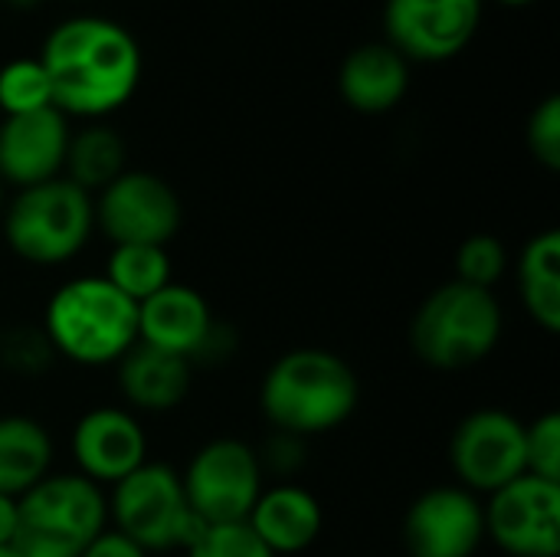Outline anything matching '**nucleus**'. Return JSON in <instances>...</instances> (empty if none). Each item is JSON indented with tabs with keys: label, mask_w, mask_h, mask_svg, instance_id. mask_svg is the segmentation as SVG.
Segmentation results:
<instances>
[{
	"label": "nucleus",
	"mask_w": 560,
	"mask_h": 557,
	"mask_svg": "<svg viewBox=\"0 0 560 557\" xmlns=\"http://www.w3.org/2000/svg\"><path fill=\"white\" fill-rule=\"evenodd\" d=\"M36 59L46 69L52 108L89 121L118 112L138 92L144 69L138 39L121 23L92 13L56 23Z\"/></svg>",
	"instance_id": "f257e3e1"
},
{
	"label": "nucleus",
	"mask_w": 560,
	"mask_h": 557,
	"mask_svg": "<svg viewBox=\"0 0 560 557\" xmlns=\"http://www.w3.org/2000/svg\"><path fill=\"white\" fill-rule=\"evenodd\" d=\"M358 374L325 348H295L262 378L259 407L276 433L315 437L341 427L358 410Z\"/></svg>",
	"instance_id": "f03ea898"
},
{
	"label": "nucleus",
	"mask_w": 560,
	"mask_h": 557,
	"mask_svg": "<svg viewBox=\"0 0 560 557\" xmlns=\"http://www.w3.org/2000/svg\"><path fill=\"white\" fill-rule=\"evenodd\" d=\"M43 328L46 341L72 364H118L138 341V305L105 276H79L52 292Z\"/></svg>",
	"instance_id": "7ed1b4c3"
},
{
	"label": "nucleus",
	"mask_w": 560,
	"mask_h": 557,
	"mask_svg": "<svg viewBox=\"0 0 560 557\" xmlns=\"http://www.w3.org/2000/svg\"><path fill=\"white\" fill-rule=\"evenodd\" d=\"M502 338V305L492 289L459 279L440 286L417 309L410 345L417 358L436 371H466L486 361Z\"/></svg>",
	"instance_id": "20e7f679"
},
{
	"label": "nucleus",
	"mask_w": 560,
	"mask_h": 557,
	"mask_svg": "<svg viewBox=\"0 0 560 557\" xmlns=\"http://www.w3.org/2000/svg\"><path fill=\"white\" fill-rule=\"evenodd\" d=\"M108 502L95 483L79 473L46 476L16 499V538L23 557H79L105 532Z\"/></svg>",
	"instance_id": "39448f33"
},
{
	"label": "nucleus",
	"mask_w": 560,
	"mask_h": 557,
	"mask_svg": "<svg viewBox=\"0 0 560 557\" xmlns=\"http://www.w3.org/2000/svg\"><path fill=\"white\" fill-rule=\"evenodd\" d=\"M95 230L92 194L66 177H52L13 194L3 207L7 246L33 266L69 263Z\"/></svg>",
	"instance_id": "423d86ee"
},
{
	"label": "nucleus",
	"mask_w": 560,
	"mask_h": 557,
	"mask_svg": "<svg viewBox=\"0 0 560 557\" xmlns=\"http://www.w3.org/2000/svg\"><path fill=\"white\" fill-rule=\"evenodd\" d=\"M108 519L115 522V532H121L144 552H187L203 529L187 506L180 476L164 463H144L131 476L115 483Z\"/></svg>",
	"instance_id": "0eeeda50"
},
{
	"label": "nucleus",
	"mask_w": 560,
	"mask_h": 557,
	"mask_svg": "<svg viewBox=\"0 0 560 557\" xmlns=\"http://www.w3.org/2000/svg\"><path fill=\"white\" fill-rule=\"evenodd\" d=\"M180 486L200 525L246 522L262 492V460L243 440L220 437L194 453Z\"/></svg>",
	"instance_id": "6e6552de"
},
{
	"label": "nucleus",
	"mask_w": 560,
	"mask_h": 557,
	"mask_svg": "<svg viewBox=\"0 0 560 557\" xmlns=\"http://www.w3.org/2000/svg\"><path fill=\"white\" fill-rule=\"evenodd\" d=\"M92 207L95 227L112 246H167L184 217L177 190L151 171L118 174Z\"/></svg>",
	"instance_id": "1a4fd4ad"
},
{
	"label": "nucleus",
	"mask_w": 560,
	"mask_h": 557,
	"mask_svg": "<svg viewBox=\"0 0 560 557\" xmlns=\"http://www.w3.org/2000/svg\"><path fill=\"white\" fill-rule=\"evenodd\" d=\"M486 0H384V43L407 62H446L482 26Z\"/></svg>",
	"instance_id": "9d476101"
},
{
	"label": "nucleus",
	"mask_w": 560,
	"mask_h": 557,
	"mask_svg": "<svg viewBox=\"0 0 560 557\" xmlns=\"http://www.w3.org/2000/svg\"><path fill=\"white\" fill-rule=\"evenodd\" d=\"M450 463L459 486L469 492H499L528 473L525 466V423L505 410H476L459 420L450 440Z\"/></svg>",
	"instance_id": "9b49d317"
},
{
	"label": "nucleus",
	"mask_w": 560,
	"mask_h": 557,
	"mask_svg": "<svg viewBox=\"0 0 560 557\" xmlns=\"http://www.w3.org/2000/svg\"><path fill=\"white\" fill-rule=\"evenodd\" d=\"M486 535L512 557H560V486L518 476L482 506Z\"/></svg>",
	"instance_id": "f8f14e48"
},
{
	"label": "nucleus",
	"mask_w": 560,
	"mask_h": 557,
	"mask_svg": "<svg viewBox=\"0 0 560 557\" xmlns=\"http://www.w3.org/2000/svg\"><path fill=\"white\" fill-rule=\"evenodd\" d=\"M486 542V512L476 492L463 486L427 489L404 519L410 557H472Z\"/></svg>",
	"instance_id": "ddd939ff"
},
{
	"label": "nucleus",
	"mask_w": 560,
	"mask_h": 557,
	"mask_svg": "<svg viewBox=\"0 0 560 557\" xmlns=\"http://www.w3.org/2000/svg\"><path fill=\"white\" fill-rule=\"evenodd\" d=\"M138 341L197 364L217 358L220 328L213 325L210 305L197 289L167 282L138 305Z\"/></svg>",
	"instance_id": "4468645a"
},
{
	"label": "nucleus",
	"mask_w": 560,
	"mask_h": 557,
	"mask_svg": "<svg viewBox=\"0 0 560 557\" xmlns=\"http://www.w3.org/2000/svg\"><path fill=\"white\" fill-rule=\"evenodd\" d=\"M69 118L59 108L7 115L0 121V181L3 187H33L62 177L69 148Z\"/></svg>",
	"instance_id": "2eb2a0df"
},
{
	"label": "nucleus",
	"mask_w": 560,
	"mask_h": 557,
	"mask_svg": "<svg viewBox=\"0 0 560 557\" xmlns=\"http://www.w3.org/2000/svg\"><path fill=\"white\" fill-rule=\"evenodd\" d=\"M72 456L79 476L95 486H115L148 463V437L135 414L121 407H95L72 430Z\"/></svg>",
	"instance_id": "dca6fc26"
},
{
	"label": "nucleus",
	"mask_w": 560,
	"mask_h": 557,
	"mask_svg": "<svg viewBox=\"0 0 560 557\" xmlns=\"http://www.w3.org/2000/svg\"><path fill=\"white\" fill-rule=\"evenodd\" d=\"M410 89V62L381 43H361L338 66V95L361 115H384L404 102Z\"/></svg>",
	"instance_id": "f3484780"
},
{
	"label": "nucleus",
	"mask_w": 560,
	"mask_h": 557,
	"mask_svg": "<svg viewBox=\"0 0 560 557\" xmlns=\"http://www.w3.org/2000/svg\"><path fill=\"white\" fill-rule=\"evenodd\" d=\"M246 525L276 557L299 555L322 535L325 515L308 489L295 483H279L259 492Z\"/></svg>",
	"instance_id": "a211bd4d"
},
{
	"label": "nucleus",
	"mask_w": 560,
	"mask_h": 557,
	"mask_svg": "<svg viewBox=\"0 0 560 557\" xmlns=\"http://www.w3.org/2000/svg\"><path fill=\"white\" fill-rule=\"evenodd\" d=\"M194 384V364L158 351L144 341H135L121 358H118V387L121 397L135 410L161 414L174 410Z\"/></svg>",
	"instance_id": "6ab92c4d"
},
{
	"label": "nucleus",
	"mask_w": 560,
	"mask_h": 557,
	"mask_svg": "<svg viewBox=\"0 0 560 557\" xmlns=\"http://www.w3.org/2000/svg\"><path fill=\"white\" fill-rule=\"evenodd\" d=\"M52 440L46 427L23 414L0 417V496L20 499L49 476Z\"/></svg>",
	"instance_id": "aec40b11"
},
{
	"label": "nucleus",
	"mask_w": 560,
	"mask_h": 557,
	"mask_svg": "<svg viewBox=\"0 0 560 557\" xmlns=\"http://www.w3.org/2000/svg\"><path fill=\"white\" fill-rule=\"evenodd\" d=\"M518 292L525 312L545 328L560 332V233L545 230L532 236L518 256Z\"/></svg>",
	"instance_id": "412c9836"
},
{
	"label": "nucleus",
	"mask_w": 560,
	"mask_h": 557,
	"mask_svg": "<svg viewBox=\"0 0 560 557\" xmlns=\"http://www.w3.org/2000/svg\"><path fill=\"white\" fill-rule=\"evenodd\" d=\"M125 171H128L125 167V141L115 128L92 121L82 131L69 135L62 177L72 181L75 187H82L85 194L105 190Z\"/></svg>",
	"instance_id": "4be33fe9"
},
{
	"label": "nucleus",
	"mask_w": 560,
	"mask_h": 557,
	"mask_svg": "<svg viewBox=\"0 0 560 557\" xmlns=\"http://www.w3.org/2000/svg\"><path fill=\"white\" fill-rule=\"evenodd\" d=\"M105 279L135 305L161 292L171 279L167 246H112L105 263Z\"/></svg>",
	"instance_id": "5701e85b"
},
{
	"label": "nucleus",
	"mask_w": 560,
	"mask_h": 557,
	"mask_svg": "<svg viewBox=\"0 0 560 557\" xmlns=\"http://www.w3.org/2000/svg\"><path fill=\"white\" fill-rule=\"evenodd\" d=\"M52 108V92L46 69L36 56H16L0 66V112L7 115H26Z\"/></svg>",
	"instance_id": "b1692460"
},
{
	"label": "nucleus",
	"mask_w": 560,
	"mask_h": 557,
	"mask_svg": "<svg viewBox=\"0 0 560 557\" xmlns=\"http://www.w3.org/2000/svg\"><path fill=\"white\" fill-rule=\"evenodd\" d=\"M505 263L509 253L502 240L492 233H476L456 253V279L476 289H492L505 276Z\"/></svg>",
	"instance_id": "393cba45"
},
{
	"label": "nucleus",
	"mask_w": 560,
	"mask_h": 557,
	"mask_svg": "<svg viewBox=\"0 0 560 557\" xmlns=\"http://www.w3.org/2000/svg\"><path fill=\"white\" fill-rule=\"evenodd\" d=\"M187 557H276L246 522L230 525H203L190 542Z\"/></svg>",
	"instance_id": "a878e982"
},
{
	"label": "nucleus",
	"mask_w": 560,
	"mask_h": 557,
	"mask_svg": "<svg viewBox=\"0 0 560 557\" xmlns=\"http://www.w3.org/2000/svg\"><path fill=\"white\" fill-rule=\"evenodd\" d=\"M525 466L528 476L560 486V414H541L525 427Z\"/></svg>",
	"instance_id": "bb28decb"
},
{
	"label": "nucleus",
	"mask_w": 560,
	"mask_h": 557,
	"mask_svg": "<svg viewBox=\"0 0 560 557\" xmlns=\"http://www.w3.org/2000/svg\"><path fill=\"white\" fill-rule=\"evenodd\" d=\"M528 151L548 171H560V98L545 95L528 118Z\"/></svg>",
	"instance_id": "cd10ccee"
},
{
	"label": "nucleus",
	"mask_w": 560,
	"mask_h": 557,
	"mask_svg": "<svg viewBox=\"0 0 560 557\" xmlns=\"http://www.w3.org/2000/svg\"><path fill=\"white\" fill-rule=\"evenodd\" d=\"M79 557H148L144 548H138L131 538H125L115 529H105L102 535H95Z\"/></svg>",
	"instance_id": "c85d7f7f"
},
{
	"label": "nucleus",
	"mask_w": 560,
	"mask_h": 557,
	"mask_svg": "<svg viewBox=\"0 0 560 557\" xmlns=\"http://www.w3.org/2000/svg\"><path fill=\"white\" fill-rule=\"evenodd\" d=\"M269 466L279 469V473H289V469L302 466V440L289 437V433H279L276 437V450L269 446Z\"/></svg>",
	"instance_id": "c756f323"
},
{
	"label": "nucleus",
	"mask_w": 560,
	"mask_h": 557,
	"mask_svg": "<svg viewBox=\"0 0 560 557\" xmlns=\"http://www.w3.org/2000/svg\"><path fill=\"white\" fill-rule=\"evenodd\" d=\"M16 538V499L0 496V548L13 545Z\"/></svg>",
	"instance_id": "7c9ffc66"
},
{
	"label": "nucleus",
	"mask_w": 560,
	"mask_h": 557,
	"mask_svg": "<svg viewBox=\"0 0 560 557\" xmlns=\"http://www.w3.org/2000/svg\"><path fill=\"white\" fill-rule=\"evenodd\" d=\"M3 7H10V10H36L39 3H46V0H0Z\"/></svg>",
	"instance_id": "2f4dec72"
},
{
	"label": "nucleus",
	"mask_w": 560,
	"mask_h": 557,
	"mask_svg": "<svg viewBox=\"0 0 560 557\" xmlns=\"http://www.w3.org/2000/svg\"><path fill=\"white\" fill-rule=\"evenodd\" d=\"M495 3H505V7H528V3H538V0H495Z\"/></svg>",
	"instance_id": "473e14b6"
},
{
	"label": "nucleus",
	"mask_w": 560,
	"mask_h": 557,
	"mask_svg": "<svg viewBox=\"0 0 560 557\" xmlns=\"http://www.w3.org/2000/svg\"><path fill=\"white\" fill-rule=\"evenodd\" d=\"M0 557H23L13 545H7V548H0Z\"/></svg>",
	"instance_id": "72a5a7b5"
},
{
	"label": "nucleus",
	"mask_w": 560,
	"mask_h": 557,
	"mask_svg": "<svg viewBox=\"0 0 560 557\" xmlns=\"http://www.w3.org/2000/svg\"><path fill=\"white\" fill-rule=\"evenodd\" d=\"M3 207H7V200H3V181H0V213H3Z\"/></svg>",
	"instance_id": "f704fd0d"
}]
</instances>
